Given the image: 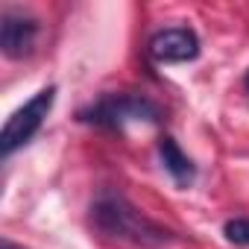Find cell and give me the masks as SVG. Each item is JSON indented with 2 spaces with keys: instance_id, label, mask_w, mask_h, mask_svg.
Wrapping results in <instances>:
<instances>
[{
  "instance_id": "2",
  "label": "cell",
  "mask_w": 249,
  "mask_h": 249,
  "mask_svg": "<svg viewBox=\"0 0 249 249\" xmlns=\"http://www.w3.org/2000/svg\"><path fill=\"white\" fill-rule=\"evenodd\" d=\"M159 120H161L159 103L129 91L103 94L79 111V123L100 126V129H123L126 123H159Z\"/></svg>"
},
{
  "instance_id": "9",
  "label": "cell",
  "mask_w": 249,
  "mask_h": 249,
  "mask_svg": "<svg viewBox=\"0 0 249 249\" xmlns=\"http://www.w3.org/2000/svg\"><path fill=\"white\" fill-rule=\"evenodd\" d=\"M243 85H246V88H249V73H246V79H243Z\"/></svg>"
},
{
  "instance_id": "8",
  "label": "cell",
  "mask_w": 249,
  "mask_h": 249,
  "mask_svg": "<svg viewBox=\"0 0 249 249\" xmlns=\"http://www.w3.org/2000/svg\"><path fill=\"white\" fill-rule=\"evenodd\" d=\"M0 249H24L21 243H15L12 237H3V240H0Z\"/></svg>"
},
{
  "instance_id": "7",
  "label": "cell",
  "mask_w": 249,
  "mask_h": 249,
  "mask_svg": "<svg viewBox=\"0 0 249 249\" xmlns=\"http://www.w3.org/2000/svg\"><path fill=\"white\" fill-rule=\"evenodd\" d=\"M223 234L234 246H249V217H234L223 226Z\"/></svg>"
},
{
  "instance_id": "5",
  "label": "cell",
  "mask_w": 249,
  "mask_h": 249,
  "mask_svg": "<svg viewBox=\"0 0 249 249\" xmlns=\"http://www.w3.org/2000/svg\"><path fill=\"white\" fill-rule=\"evenodd\" d=\"M150 56L159 65H182L199 56V36L191 27H167L150 38Z\"/></svg>"
},
{
  "instance_id": "3",
  "label": "cell",
  "mask_w": 249,
  "mask_h": 249,
  "mask_svg": "<svg viewBox=\"0 0 249 249\" xmlns=\"http://www.w3.org/2000/svg\"><path fill=\"white\" fill-rule=\"evenodd\" d=\"M53 103H56V85H47L36 91L21 108H15L3 123V132H0V156L9 159L12 153L27 147L36 138V132L44 126L47 114L53 111Z\"/></svg>"
},
{
  "instance_id": "1",
  "label": "cell",
  "mask_w": 249,
  "mask_h": 249,
  "mask_svg": "<svg viewBox=\"0 0 249 249\" xmlns=\"http://www.w3.org/2000/svg\"><path fill=\"white\" fill-rule=\"evenodd\" d=\"M91 226L108 240L135 243V246H167L173 243V231L138 211L126 196L114 188H103L91 202Z\"/></svg>"
},
{
  "instance_id": "4",
  "label": "cell",
  "mask_w": 249,
  "mask_h": 249,
  "mask_svg": "<svg viewBox=\"0 0 249 249\" xmlns=\"http://www.w3.org/2000/svg\"><path fill=\"white\" fill-rule=\"evenodd\" d=\"M38 18L21 12V9H6L0 15V50L6 59H27L33 56L36 44H38Z\"/></svg>"
},
{
  "instance_id": "6",
  "label": "cell",
  "mask_w": 249,
  "mask_h": 249,
  "mask_svg": "<svg viewBox=\"0 0 249 249\" xmlns=\"http://www.w3.org/2000/svg\"><path fill=\"white\" fill-rule=\"evenodd\" d=\"M159 159H161V167L170 173V179L179 185V188H191L194 179H196V164L188 159V153L176 144V138L170 135H161L159 138Z\"/></svg>"
}]
</instances>
